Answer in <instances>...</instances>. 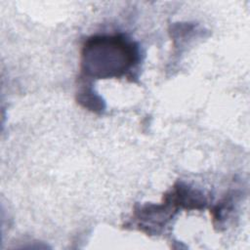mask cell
<instances>
[{
    "label": "cell",
    "instance_id": "6da1fadb",
    "mask_svg": "<svg viewBox=\"0 0 250 250\" xmlns=\"http://www.w3.org/2000/svg\"><path fill=\"white\" fill-rule=\"evenodd\" d=\"M141 62L138 43L120 33L88 38L81 51V72L91 79L129 76Z\"/></svg>",
    "mask_w": 250,
    "mask_h": 250
},
{
    "label": "cell",
    "instance_id": "7a4b0ae2",
    "mask_svg": "<svg viewBox=\"0 0 250 250\" xmlns=\"http://www.w3.org/2000/svg\"><path fill=\"white\" fill-rule=\"evenodd\" d=\"M78 101L82 105L90 108L91 110L96 111V110H101V109L104 108V102H102L101 97L94 94L91 89L84 90L83 93L79 94Z\"/></svg>",
    "mask_w": 250,
    "mask_h": 250
}]
</instances>
